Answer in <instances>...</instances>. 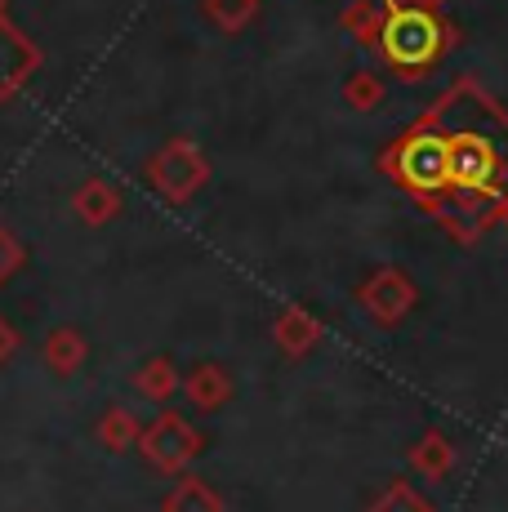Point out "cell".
I'll use <instances>...</instances> for the list:
<instances>
[{"instance_id":"10","label":"cell","mask_w":508,"mask_h":512,"mask_svg":"<svg viewBox=\"0 0 508 512\" xmlns=\"http://www.w3.org/2000/svg\"><path fill=\"white\" fill-rule=\"evenodd\" d=\"M384 98H388V85L379 81V72H370V67H357L344 81V103L353 107V112H375V107H384Z\"/></svg>"},{"instance_id":"13","label":"cell","mask_w":508,"mask_h":512,"mask_svg":"<svg viewBox=\"0 0 508 512\" xmlns=\"http://www.w3.org/2000/svg\"><path fill=\"white\" fill-rule=\"evenodd\" d=\"M134 383H139V392L148 401H165L174 388H179V374H174V366L165 357H152L148 366L139 370V379H134Z\"/></svg>"},{"instance_id":"16","label":"cell","mask_w":508,"mask_h":512,"mask_svg":"<svg viewBox=\"0 0 508 512\" xmlns=\"http://www.w3.org/2000/svg\"><path fill=\"white\" fill-rule=\"evenodd\" d=\"M103 437H107V446L112 450H125L134 441V419L121 415V410H112V415L103 419Z\"/></svg>"},{"instance_id":"4","label":"cell","mask_w":508,"mask_h":512,"mask_svg":"<svg viewBox=\"0 0 508 512\" xmlns=\"http://www.w3.org/2000/svg\"><path fill=\"white\" fill-rule=\"evenodd\" d=\"M143 455L156 472H170V477L188 472V464L201 455V432L174 410H161V419L143 432Z\"/></svg>"},{"instance_id":"17","label":"cell","mask_w":508,"mask_h":512,"mask_svg":"<svg viewBox=\"0 0 508 512\" xmlns=\"http://www.w3.org/2000/svg\"><path fill=\"white\" fill-rule=\"evenodd\" d=\"M419 5H433L437 9V5H446V0H419Z\"/></svg>"},{"instance_id":"12","label":"cell","mask_w":508,"mask_h":512,"mask_svg":"<svg viewBox=\"0 0 508 512\" xmlns=\"http://www.w3.org/2000/svg\"><path fill=\"white\" fill-rule=\"evenodd\" d=\"M339 27L361 45L375 49V32H379V0H353V5L339 14Z\"/></svg>"},{"instance_id":"8","label":"cell","mask_w":508,"mask_h":512,"mask_svg":"<svg viewBox=\"0 0 508 512\" xmlns=\"http://www.w3.org/2000/svg\"><path fill=\"white\" fill-rule=\"evenodd\" d=\"M410 464H415L419 472H424L428 481H442L446 472L455 468V446H451V441H446V432L428 428L424 437L415 441V450H410Z\"/></svg>"},{"instance_id":"5","label":"cell","mask_w":508,"mask_h":512,"mask_svg":"<svg viewBox=\"0 0 508 512\" xmlns=\"http://www.w3.org/2000/svg\"><path fill=\"white\" fill-rule=\"evenodd\" d=\"M415 299H419L415 285H410V277L406 272H397V268L370 272V277L361 281V290H357V303L379 321V326H397V321L415 308Z\"/></svg>"},{"instance_id":"11","label":"cell","mask_w":508,"mask_h":512,"mask_svg":"<svg viewBox=\"0 0 508 512\" xmlns=\"http://www.w3.org/2000/svg\"><path fill=\"white\" fill-rule=\"evenodd\" d=\"M165 512H223V504H219V495H214L205 481L183 477L179 486L170 490V499H165Z\"/></svg>"},{"instance_id":"7","label":"cell","mask_w":508,"mask_h":512,"mask_svg":"<svg viewBox=\"0 0 508 512\" xmlns=\"http://www.w3.org/2000/svg\"><path fill=\"white\" fill-rule=\"evenodd\" d=\"M321 321L317 317H308V312H299V308H286L277 317V326H272V339H277V348L286 352V357H304V352H312L321 343Z\"/></svg>"},{"instance_id":"14","label":"cell","mask_w":508,"mask_h":512,"mask_svg":"<svg viewBox=\"0 0 508 512\" xmlns=\"http://www.w3.org/2000/svg\"><path fill=\"white\" fill-rule=\"evenodd\" d=\"M370 512H433V504H428V499L419 495L410 481H393V486H388L384 495L370 504Z\"/></svg>"},{"instance_id":"3","label":"cell","mask_w":508,"mask_h":512,"mask_svg":"<svg viewBox=\"0 0 508 512\" xmlns=\"http://www.w3.org/2000/svg\"><path fill=\"white\" fill-rule=\"evenodd\" d=\"M148 174H152V187L165 196V201L188 205L205 187V179H210V161H205V152L192 139H174L152 156Z\"/></svg>"},{"instance_id":"15","label":"cell","mask_w":508,"mask_h":512,"mask_svg":"<svg viewBox=\"0 0 508 512\" xmlns=\"http://www.w3.org/2000/svg\"><path fill=\"white\" fill-rule=\"evenodd\" d=\"M116 210H121V201H116V192L107 183H94V187H85L81 192V214L90 223H107Z\"/></svg>"},{"instance_id":"1","label":"cell","mask_w":508,"mask_h":512,"mask_svg":"<svg viewBox=\"0 0 508 512\" xmlns=\"http://www.w3.org/2000/svg\"><path fill=\"white\" fill-rule=\"evenodd\" d=\"M424 121L442 147V196L428 214L468 245L508 210V112L473 76H459Z\"/></svg>"},{"instance_id":"18","label":"cell","mask_w":508,"mask_h":512,"mask_svg":"<svg viewBox=\"0 0 508 512\" xmlns=\"http://www.w3.org/2000/svg\"><path fill=\"white\" fill-rule=\"evenodd\" d=\"M500 223H508V210H504V219H500Z\"/></svg>"},{"instance_id":"2","label":"cell","mask_w":508,"mask_h":512,"mask_svg":"<svg viewBox=\"0 0 508 512\" xmlns=\"http://www.w3.org/2000/svg\"><path fill=\"white\" fill-rule=\"evenodd\" d=\"M459 45L455 23H446L433 5L419 0H379L375 54L402 81H424L437 63Z\"/></svg>"},{"instance_id":"9","label":"cell","mask_w":508,"mask_h":512,"mask_svg":"<svg viewBox=\"0 0 508 512\" xmlns=\"http://www.w3.org/2000/svg\"><path fill=\"white\" fill-rule=\"evenodd\" d=\"M259 5H263V0H201L205 18H210L223 36H241V32H246L254 18H259Z\"/></svg>"},{"instance_id":"6","label":"cell","mask_w":508,"mask_h":512,"mask_svg":"<svg viewBox=\"0 0 508 512\" xmlns=\"http://www.w3.org/2000/svg\"><path fill=\"white\" fill-rule=\"evenodd\" d=\"M179 388H183V397H188L197 410H219L223 401L232 397V379L219 366H214V361H201V366H192L188 379H183Z\"/></svg>"}]
</instances>
